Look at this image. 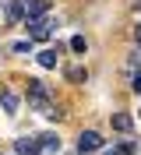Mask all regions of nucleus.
<instances>
[{"instance_id": "f257e3e1", "label": "nucleus", "mask_w": 141, "mask_h": 155, "mask_svg": "<svg viewBox=\"0 0 141 155\" xmlns=\"http://www.w3.org/2000/svg\"><path fill=\"white\" fill-rule=\"evenodd\" d=\"M56 25H60V18H39V21H28V39L35 42V39H49L56 32Z\"/></svg>"}, {"instance_id": "f03ea898", "label": "nucleus", "mask_w": 141, "mask_h": 155, "mask_svg": "<svg viewBox=\"0 0 141 155\" xmlns=\"http://www.w3.org/2000/svg\"><path fill=\"white\" fill-rule=\"evenodd\" d=\"M28 102H32V109L46 113L49 109V88L42 85V81H32V85H28Z\"/></svg>"}, {"instance_id": "7ed1b4c3", "label": "nucleus", "mask_w": 141, "mask_h": 155, "mask_svg": "<svg viewBox=\"0 0 141 155\" xmlns=\"http://www.w3.org/2000/svg\"><path fill=\"white\" fill-rule=\"evenodd\" d=\"M92 152H102V137H99V130H81V137H78V155H92Z\"/></svg>"}, {"instance_id": "20e7f679", "label": "nucleus", "mask_w": 141, "mask_h": 155, "mask_svg": "<svg viewBox=\"0 0 141 155\" xmlns=\"http://www.w3.org/2000/svg\"><path fill=\"white\" fill-rule=\"evenodd\" d=\"M49 14V0H25V21H39Z\"/></svg>"}, {"instance_id": "39448f33", "label": "nucleus", "mask_w": 141, "mask_h": 155, "mask_svg": "<svg viewBox=\"0 0 141 155\" xmlns=\"http://www.w3.org/2000/svg\"><path fill=\"white\" fill-rule=\"evenodd\" d=\"M14 155H39V141L35 137H18L14 141Z\"/></svg>"}, {"instance_id": "423d86ee", "label": "nucleus", "mask_w": 141, "mask_h": 155, "mask_svg": "<svg viewBox=\"0 0 141 155\" xmlns=\"http://www.w3.org/2000/svg\"><path fill=\"white\" fill-rule=\"evenodd\" d=\"M7 21H11V25L25 21V4H21V0H11V4H7Z\"/></svg>"}, {"instance_id": "0eeeda50", "label": "nucleus", "mask_w": 141, "mask_h": 155, "mask_svg": "<svg viewBox=\"0 0 141 155\" xmlns=\"http://www.w3.org/2000/svg\"><path fill=\"white\" fill-rule=\"evenodd\" d=\"M131 127H134V120L127 113H113V130H120V134H131Z\"/></svg>"}, {"instance_id": "6e6552de", "label": "nucleus", "mask_w": 141, "mask_h": 155, "mask_svg": "<svg viewBox=\"0 0 141 155\" xmlns=\"http://www.w3.org/2000/svg\"><path fill=\"white\" fill-rule=\"evenodd\" d=\"M0 102H4V113H18V95H14V92H0Z\"/></svg>"}, {"instance_id": "1a4fd4ad", "label": "nucleus", "mask_w": 141, "mask_h": 155, "mask_svg": "<svg viewBox=\"0 0 141 155\" xmlns=\"http://www.w3.org/2000/svg\"><path fill=\"white\" fill-rule=\"evenodd\" d=\"M56 60H60V57H56V49H42V53H39V67L53 71V67H56Z\"/></svg>"}, {"instance_id": "9d476101", "label": "nucleus", "mask_w": 141, "mask_h": 155, "mask_svg": "<svg viewBox=\"0 0 141 155\" xmlns=\"http://www.w3.org/2000/svg\"><path fill=\"white\" fill-rule=\"evenodd\" d=\"M11 49H14V53H28V49H32V39H18Z\"/></svg>"}, {"instance_id": "9b49d317", "label": "nucleus", "mask_w": 141, "mask_h": 155, "mask_svg": "<svg viewBox=\"0 0 141 155\" xmlns=\"http://www.w3.org/2000/svg\"><path fill=\"white\" fill-rule=\"evenodd\" d=\"M85 46H88L85 35H74V39H71V49H74V53H85Z\"/></svg>"}, {"instance_id": "f8f14e48", "label": "nucleus", "mask_w": 141, "mask_h": 155, "mask_svg": "<svg viewBox=\"0 0 141 155\" xmlns=\"http://www.w3.org/2000/svg\"><path fill=\"white\" fill-rule=\"evenodd\" d=\"M102 155H123V148H102Z\"/></svg>"}, {"instance_id": "ddd939ff", "label": "nucleus", "mask_w": 141, "mask_h": 155, "mask_svg": "<svg viewBox=\"0 0 141 155\" xmlns=\"http://www.w3.org/2000/svg\"><path fill=\"white\" fill-rule=\"evenodd\" d=\"M134 88H138V92H141V74H134Z\"/></svg>"}, {"instance_id": "4468645a", "label": "nucleus", "mask_w": 141, "mask_h": 155, "mask_svg": "<svg viewBox=\"0 0 141 155\" xmlns=\"http://www.w3.org/2000/svg\"><path fill=\"white\" fill-rule=\"evenodd\" d=\"M138 46H141V25H138Z\"/></svg>"}]
</instances>
